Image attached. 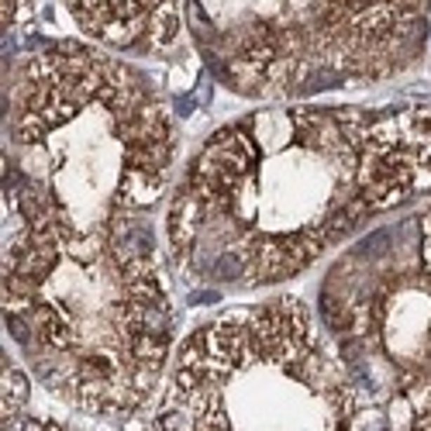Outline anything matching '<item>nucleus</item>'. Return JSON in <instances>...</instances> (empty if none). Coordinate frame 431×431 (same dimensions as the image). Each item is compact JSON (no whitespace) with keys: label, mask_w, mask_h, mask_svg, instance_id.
<instances>
[{"label":"nucleus","mask_w":431,"mask_h":431,"mask_svg":"<svg viewBox=\"0 0 431 431\" xmlns=\"http://www.w3.org/2000/svg\"><path fill=\"white\" fill-rule=\"evenodd\" d=\"M428 190L431 111H259L197 152L166 235L197 276L263 286Z\"/></svg>","instance_id":"1"},{"label":"nucleus","mask_w":431,"mask_h":431,"mask_svg":"<svg viewBox=\"0 0 431 431\" xmlns=\"http://www.w3.org/2000/svg\"><path fill=\"white\" fill-rule=\"evenodd\" d=\"M118 59L59 41L21 66L4 190L35 200L77 232H104L118 214L152 207L173 166V128L162 100L90 138Z\"/></svg>","instance_id":"2"},{"label":"nucleus","mask_w":431,"mask_h":431,"mask_svg":"<svg viewBox=\"0 0 431 431\" xmlns=\"http://www.w3.org/2000/svg\"><path fill=\"white\" fill-rule=\"evenodd\" d=\"M66 11L90 39L118 52L156 55L180 35V0H66Z\"/></svg>","instance_id":"3"},{"label":"nucleus","mask_w":431,"mask_h":431,"mask_svg":"<svg viewBox=\"0 0 431 431\" xmlns=\"http://www.w3.org/2000/svg\"><path fill=\"white\" fill-rule=\"evenodd\" d=\"M28 400V380L18 369H4V421L18 418V407Z\"/></svg>","instance_id":"4"},{"label":"nucleus","mask_w":431,"mask_h":431,"mask_svg":"<svg viewBox=\"0 0 431 431\" xmlns=\"http://www.w3.org/2000/svg\"><path fill=\"white\" fill-rule=\"evenodd\" d=\"M32 18V0H4V28Z\"/></svg>","instance_id":"5"},{"label":"nucleus","mask_w":431,"mask_h":431,"mask_svg":"<svg viewBox=\"0 0 431 431\" xmlns=\"http://www.w3.org/2000/svg\"><path fill=\"white\" fill-rule=\"evenodd\" d=\"M218 300H221V297H218L214 290H200V293L190 297V304H218Z\"/></svg>","instance_id":"6"}]
</instances>
